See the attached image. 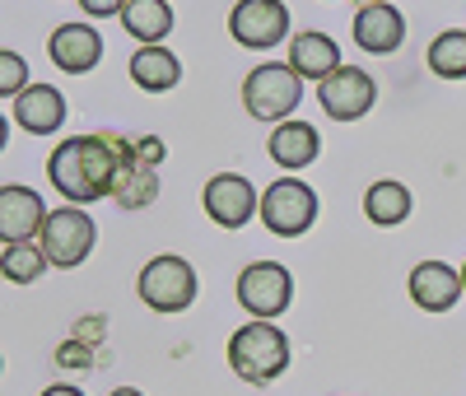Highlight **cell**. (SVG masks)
<instances>
[{"instance_id": "52a82bcc", "label": "cell", "mask_w": 466, "mask_h": 396, "mask_svg": "<svg viewBox=\"0 0 466 396\" xmlns=\"http://www.w3.org/2000/svg\"><path fill=\"white\" fill-rule=\"evenodd\" d=\"M228 37L238 47L266 52V47H280L289 37V10L285 0H238L228 10Z\"/></svg>"}, {"instance_id": "4fadbf2b", "label": "cell", "mask_w": 466, "mask_h": 396, "mask_svg": "<svg viewBox=\"0 0 466 396\" xmlns=\"http://www.w3.org/2000/svg\"><path fill=\"white\" fill-rule=\"evenodd\" d=\"M355 43L373 56H392L401 43H406V19L397 5L387 0H373V5H360L355 15Z\"/></svg>"}, {"instance_id": "8992f818", "label": "cell", "mask_w": 466, "mask_h": 396, "mask_svg": "<svg viewBox=\"0 0 466 396\" xmlns=\"http://www.w3.org/2000/svg\"><path fill=\"white\" fill-rule=\"evenodd\" d=\"M43 257H47V266H56V270H70V266H80L89 252H94V243H98V228H94V219L80 210V206H66V210H56V215H47V224H43Z\"/></svg>"}, {"instance_id": "4316f807", "label": "cell", "mask_w": 466, "mask_h": 396, "mask_svg": "<svg viewBox=\"0 0 466 396\" xmlns=\"http://www.w3.org/2000/svg\"><path fill=\"white\" fill-rule=\"evenodd\" d=\"M61 364H89V354L70 340V345H61Z\"/></svg>"}, {"instance_id": "7c38bea8", "label": "cell", "mask_w": 466, "mask_h": 396, "mask_svg": "<svg viewBox=\"0 0 466 396\" xmlns=\"http://www.w3.org/2000/svg\"><path fill=\"white\" fill-rule=\"evenodd\" d=\"M47 56L66 75H85V70H94L103 61V33L94 24H61L47 37Z\"/></svg>"}, {"instance_id": "f546056e", "label": "cell", "mask_w": 466, "mask_h": 396, "mask_svg": "<svg viewBox=\"0 0 466 396\" xmlns=\"http://www.w3.org/2000/svg\"><path fill=\"white\" fill-rule=\"evenodd\" d=\"M461 285H466V266H461Z\"/></svg>"}, {"instance_id": "9c48e42d", "label": "cell", "mask_w": 466, "mask_h": 396, "mask_svg": "<svg viewBox=\"0 0 466 396\" xmlns=\"http://www.w3.org/2000/svg\"><path fill=\"white\" fill-rule=\"evenodd\" d=\"M201 206L219 228H243L252 215H261V196L243 173H215L201 191Z\"/></svg>"}, {"instance_id": "e0dca14e", "label": "cell", "mask_w": 466, "mask_h": 396, "mask_svg": "<svg viewBox=\"0 0 466 396\" xmlns=\"http://www.w3.org/2000/svg\"><path fill=\"white\" fill-rule=\"evenodd\" d=\"M289 66L299 70V79H331L340 70V47H336V37L318 33V28H308L299 37H289Z\"/></svg>"}, {"instance_id": "ffe728a7", "label": "cell", "mask_w": 466, "mask_h": 396, "mask_svg": "<svg viewBox=\"0 0 466 396\" xmlns=\"http://www.w3.org/2000/svg\"><path fill=\"white\" fill-rule=\"evenodd\" d=\"M122 28H127V37H136L140 47H159V37L173 33L168 0H131V5L122 10Z\"/></svg>"}, {"instance_id": "ba28073f", "label": "cell", "mask_w": 466, "mask_h": 396, "mask_svg": "<svg viewBox=\"0 0 466 396\" xmlns=\"http://www.w3.org/2000/svg\"><path fill=\"white\" fill-rule=\"evenodd\" d=\"M294 299V280L280 261H252L243 266L238 275V303L257 317V322H270V317H280Z\"/></svg>"}, {"instance_id": "603a6c76", "label": "cell", "mask_w": 466, "mask_h": 396, "mask_svg": "<svg viewBox=\"0 0 466 396\" xmlns=\"http://www.w3.org/2000/svg\"><path fill=\"white\" fill-rule=\"evenodd\" d=\"M43 270H47V257L33 243H5V252H0V275L10 285H33Z\"/></svg>"}, {"instance_id": "7a4b0ae2", "label": "cell", "mask_w": 466, "mask_h": 396, "mask_svg": "<svg viewBox=\"0 0 466 396\" xmlns=\"http://www.w3.org/2000/svg\"><path fill=\"white\" fill-rule=\"evenodd\" d=\"M228 369L243 382H276L289 369V336L276 322H243L228 336Z\"/></svg>"}, {"instance_id": "d4e9b609", "label": "cell", "mask_w": 466, "mask_h": 396, "mask_svg": "<svg viewBox=\"0 0 466 396\" xmlns=\"http://www.w3.org/2000/svg\"><path fill=\"white\" fill-rule=\"evenodd\" d=\"M136 158H140L145 168H159L164 158H168V145H164L159 136H140V140H136Z\"/></svg>"}, {"instance_id": "5bb4252c", "label": "cell", "mask_w": 466, "mask_h": 396, "mask_svg": "<svg viewBox=\"0 0 466 396\" xmlns=\"http://www.w3.org/2000/svg\"><path fill=\"white\" fill-rule=\"evenodd\" d=\"M461 270H452L448 261H420L410 270V299L424 308V312H448L457 299H461Z\"/></svg>"}, {"instance_id": "4dcf8cb0", "label": "cell", "mask_w": 466, "mask_h": 396, "mask_svg": "<svg viewBox=\"0 0 466 396\" xmlns=\"http://www.w3.org/2000/svg\"><path fill=\"white\" fill-rule=\"evenodd\" d=\"M364 5H373V0H364Z\"/></svg>"}, {"instance_id": "3957f363", "label": "cell", "mask_w": 466, "mask_h": 396, "mask_svg": "<svg viewBox=\"0 0 466 396\" xmlns=\"http://www.w3.org/2000/svg\"><path fill=\"white\" fill-rule=\"evenodd\" d=\"M303 103V79L299 70L285 61H266L243 79V107L257 117V122H289V112Z\"/></svg>"}, {"instance_id": "6da1fadb", "label": "cell", "mask_w": 466, "mask_h": 396, "mask_svg": "<svg viewBox=\"0 0 466 396\" xmlns=\"http://www.w3.org/2000/svg\"><path fill=\"white\" fill-rule=\"evenodd\" d=\"M127 140L122 136H70L52 149L47 158V178L52 187L66 196L70 206H89L116 191L122 178V158H127Z\"/></svg>"}, {"instance_id": "5b68a950", "label": "cell", "mask_w": 466, "mask_h": 396, "mask_svg": "<svg viewBox=\"0 0 466 396\" xmlns=\"http://www.w3.org/2000/svg\"><path fill=\"white\" fill-rule=\"evenodd\" d=\"M136 289H140L145 308H154V312H187L197 303V270H191V261L164 252L140 270Z\"/></svg>"}, {"instance_id": "cb8c5ba5", "label": "cell", "mask_w": 466, "mask_h": 396, "mask_svg": "<svg viewBox=\"0 0 466 396\" xmlns=\"http://www.w3.org/2000/svg\"><path fill=\"white\" fill-rule=\"evenodd\" d=\"M24 89H28V66H24V56L0 52V94H5V98L15 103Z\"/></svg>"}, {"instance_id": "7402d4cb", "label": "cell", "mask_w": 466, "mask_h": 396, "mask_svg": "<svg viewBox=\"0 0 466 396\" xmlns=\"http://www.w3.org/2000/svg\"><path fill=\"white\" fill-rule=\"evenodd\" d=\"M430 70L439 79H466V28H448L430 43Z\"/></svg>"}, {"instance_id": "8fae6325", "label": "cell", "mask_w": 466, "mask_h": 396, "mask_svg": "<svg viewBox=\"0 0 466 396\" xmlns=\"http://www.w3.org/2000/svg\"><path fill=\"white\" fill-rule=\"evenodd\" d=\"M43 224H47V206L33 187L24 182L0 187V238L5 243H28L33 233H43Z\"/></svg>"}, {"instance_id": "484cf974", "label": "cell", "mask_w": 466, "mask_h": 396, "mask_svg": "<svg viewBox=\"0 0 466 396\" xmlns=\"http://www.w3.org/2000/svg\"><path fill=\"white\" fill-rule=\"evenodd\" d=\"M80 5H85V15H94V19H122V10L131 5V0H80Z\"/></svg>"}, {"instance_id": "30bf717a", "label": "cell", "mask_w": 466, "mask_h": 396, "mask_svg": "<svg viewBox=\"0 0 466 396\" xmlns=\"http://www.w3.org/2000/svg\"><path fill=\"white\" fill-rule=\"evenodd\" d=\"M318 98H322V112L336 117V122H360V117L373 107V98H378V85H373L369 70L340 66L331 79L318 85Z\"/></svg>"}, {"instance_id": "2e32d148", "label": "cell", "mask_w": 466, "mask_h": 396, "mask_svg": "<svg viewBox=\"0 0 466 396\" xmlns=\"http://www.w3.org/2000/svg\"><path fill=\"white\" fill-rule=\"evenodd\" d=\"M266 149H270V158H276L280 168H289V173H299V168H308V164H318V154H322V136L308 127V122H280L276 131H270V140H266Z\"/></svg>"}, {"instance_id": "44dd1931", "label": "cell", "mask_w": 466, "mask_h": 396, "mask_svg": "<svg viewBox=\"0 0 466 396\" xmlns=\"http://www.w3.org/2000/svg\"><path fill=\"white\" fill-rule=\"evenodd\" d=\"M154 196H159V173L145 168L140 158H136V145L127 149L122 158V178H116V191H112V201L122 206V210H145Z\"/></svg>"}, {"instance_id": "ac0fdd59", "label": "cell", "mask_w": 466, "mask_h": 396, "mask_svg": "<svg viewBox=\"0 0 466 396\" xmlns=\"http://www.w3.org/2000/svg\"><path fill=\"white\" fill-rule=\"evenodd\" d=\"M127 75H131V85L145 89V94H168V89H177V79H182V61L168 47H140L131 56Z\"/></svg>"}, {"instance_id": "d6986e66", "label": "cell", "mask_w": 466, "mask_h": 396, "mask_svg": "<svg viewBox=\"0 0 466 396\" xmlns=\"http://www.w3.org/2000/svg\"><path fill=\"white\" fill-rule=\"evenodd\" d=\"M410 206H415V201H410V187L397 182V178H382V182H373V187L364 191V215H369V224H378V228L406 224Z\"/></svg>"}, {"instance_id": "277c9868", "label": "cell", "mask_w": 466, "mask_h": 396, "mask_svg": "<svg viewBox=\"0 0 466 396\" xmlns=\"http://www.w3.org/2000/svg\"><path fill=\"white\" fill-rule=\"evenodd\" d=\"M318 191L303 178H280L276 187L261 191V224L276 238H299L318 224Z\"/></svg>"}, {"instance_id": "f1b7e54d", "label": "cell", "mask_w": 466, "mask_h": 396, "mask_svg": "<svg viewBox=\"0 0 466 396\" xmlns=\"http://www.w3.org/2000/svg\"><path fill=\"white\" fill-rule=\"evenodd\" d=\"M112 396H145V391H136V387H116Z\"/></svg>"}, {"instance_id": "83f0119b", "label": "cell", "mask_w": 466, "mask_h": 396, "mask_svg": "<svg viewBox=\"0 0 466 396\" xmlns=\"http://www.w3.org/2000/svg\"><path fill=\"white\" fill-rule=\"evenodd\" d=\"M43 396H85L80 387H70V382H56V387H47Z\"/></svg>"}, {"instance_id": "9a60e30c", "label": "cell", "mask_w": 466, "mask_h": 396, "mask_svg": "<svg viewBox=\"0 0 466 396\" xmlns=\"http://www.w3.org/2000/svg\"><path fill=\"white\" fill-rule=\"evenodd\" d=\"M10 117H15L28 136H52V131L66 122V98L56 94V85H28V89L10 103Z\"/></svg>"}]
</instances>
